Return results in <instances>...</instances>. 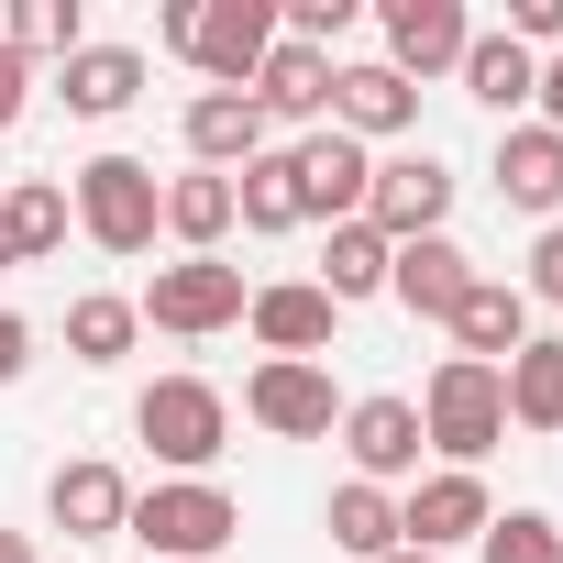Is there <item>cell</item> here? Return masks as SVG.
<instances>
[{
  "label": "cell",
  "mask_w": 563,
  "mask_h": 563,
  "mask_svg": "<svg viewBox=\"0 0 563 563\" xmlns=\"http://www.w3.org/2000/svg\"><path fill=\"white\" fill-rule=\"evenodd\" d=\"M420 442H431L453 475H475V464L508 442V387H497V365L442 354V365H431V387H420Z\"/></svg>",
  "instance_id": "cell-1"
},
{
  "label": "cell",
  "mask_w": 563,
  "mask_h": 563,
  "mask_svg": "<svg viewBox=\"0 0 563 563\" xmlns=\"http://www.w3.org/2000/svg\"><path fill=\"white\" fill-rule=\"evenodd\" d=\"M67 210L100 254H155V232H166V188H155L144 155H89L67 177Z\"/></svg>",
  "instance_id": "cell-2"
},
{
  "label": "cell",
  "mask_w": 563,
  "mask_h": 563,
  "mask_svg": "<svg viewBox=\"0 0 563 563\" xmlns=\"http://www.w3.org/2000/svg\"><path fill=\"white\" fill-rule=\"evenodd\" d=\"M133 442H155L166 475H210V464L232 453V398H221L210 376H155V387L133 398Z\"/></svg>",
  "instance_id": "cell-3"
},
{
  "label": "cell",
  "mask_w": 563,
  "mask_h": 563,
  "mask_svg": "<svg viewBox=\"0 0 563 563\" xmlns=\"http://www.w3.org/2000/svg\"><path fill=\"white\" fill-rule=\"evenodd\" d=\"M155 563H210V552H232L243 541V508L210 486V475H166V486H144L133 497V519H122Z\"/></svg>",
  "instance_id": "cell-4"
},
{
  "label": "cell",
  "mask_w": 563,
  "mask_h": 563,
  "mask_svg": "<svg viewBox=\"0 0 563 563\" xmlns=\"http://www.w3.org/2000/svg\"><path fill=\"white\" fill-rule=\"evenodd\" d=\"M133 310L155 332H177V343H210V332H232L254 310V288H243V265H221V254H177V265H155V288Z\"/></svg>",
  "instance_id": "cell-5"
},
{
  "label": "cell",
  "mask_w": 563,
  "mask_h": 563,
  "mask_svg": "<svg viewBox=\"0 0 563 563\" xmlns=\"http://www.w3.org/2000/svg\"><path fill=\"white\" fill-rule=\"evenodd\" d=\"M243 420L276 431V442H332V431H343L332 365H288V354H265V365L243 376Z\"/></svg>",
  "instance_id": "cell-6"
},
{
  "label": "cell",
  "mask_w": 563,
  "mask_h": 563,
  "mask_svg": "<svg viewBox=\"0 0 563 563\" xmlns=\"http://www.w3.org/2000/svg\"><path fill=\"white\" fill-rule=\"evenodd\" d=\"M343 453H354V486H420V398H398V387H376V398H343Z\"/></svg>",
  "instance_id": "cell-7"
},
{
  "label": "cell",
  "mask_w": 563,
  "mask_h": 563,
  "mask_svg": "<svg viewBox=\"0 0 563 563\" xmlns=\"http://www.w3.org/2000/svg\"><path fill=\"white\" fill-rule=\"evenodd\" d=\"M288 166H299V221H365V188H376V155L354 144V133H299L288 144Z\"/></svg>",
  "instance_id": "cell-8"
},
{
  "label": "cell",
  "mask_w": 563,
  "mask_h": 563,
  "mask_svg": "<svg viewBox=\"0 0 563 563\" xmlns=\"http://www.w3.org/2000/svg\"><path fill=\"white\" fill-rule=\"evenodd\" d=\"M486 519H497V497H486V475H420L409 497H398V541L409 552H453V541H486Z\"/></svg>",
  "instance_id": "cell-9"
},
{
  "label": "cell",
  "mask_w": 563,
  "mask_h": 563,
  "mask_svg": "<svg viewBox=\"0 0 563 563\" xmlns=\"http://www.w3.org/2000/svg\"><path fill=\"white\" fill-rule=\"evenodd\" d=\"M475 254L453 243V232H420V243H387V299L409 310V321H453V299L475 288Z\"/></svg>",
  "instance_id": "cell-10"
},
{
  "label": "cell",
  "mask_w": 563,
  "mask_h": 563,
  "mask_svg": "<svg viewBox=\"0 0 563 563\" xmlns=\"http://www.w3.org/2000/svg\"><path fill=\"white\" fill-rule=\"evenodd\" d=\"M265 45H276V0H199V45H188V67H199L210 89H254Z\"/></svg>",
  "instance_id": "cell-11"
},
{
  "label": "cell",
  "mask_w": 563,
  "mask_h": 563,
  "mask_svg": "<svg viewBox=\"0 0 563 563\" xmlns=\"http://www.w3.org/2000/svg\"><path fill=\"white\" fill-rule=\"evenodd\" d=\"M464 45H475L464 0H387V67H398L409 89L453 78V67H464Z\"/></svg>",
  "instance_id": "cell-12"
},
{
  "label": "cell",
  "mask_w": 563,
  "mask_h": 563,
  "mask_svg": "<svg viewBox=\"0 0 563 563\" xmlns=\"http://www.w3.org/2000/svg\"><path fill=\"white\" fill-rule=\"evenodd\" d=\"M442 210H453V166H442V155H387V166H376V188H365V221H376L387 243L442 232Z\"/></svg>",
  "instance_id": "cell-13"
},
{
  "label": "cell",
  "mask_w": 563,
  "mask_h": 563,
  "mask_svg": "<svg viewBox=\"0 0 563 563\" xmlns=\"http://www.w3.org/2000/svg\"><path fill=\"white\" fill-rule=\"evenodd\" d=\"M243 321H254V343H265V354H288V365H321V354H332V332H343V310L310 288V276H276V288H254V310H243Z\"/></svg>",
  "instance_id": "cell-14"
},
{
  "label": "cell",
  "mask_w": 563,
  "mask_h": 563,
  "mask_svg": "<svg viewBox=\"0 0 563 563\" xmlns=\"http://www.w3.org/2000/svg\"><path fill=\"white\" fill-rule=\"evenodd\" d=\"M45 519H56L67 541H122V519H133V486H122V464H100V453L56 464V475H45Z\"/></svg>",
  "instance_id": "cell-15"
},
{
  "label": "cell",
  "mask_w": 563,
  "mask_h": 563,
  "mask_svg": "<svg viewBox=\"0 0 563 563\" xmlns=\"http://www.w3.org/2000/svg\"><path fill=\"white\" fill-rule=\"evenodd\" d=\"M243 100H254L265 122H299V133H321V122H332V56H321V45H288V34H276Z\"/></svg>",
  "instance_id": "cell-16"
},
{
  "label": "cell",
  "mask_w": 563,
  "mask_h": 563,
  "mask_svg": "<svg viewBox=\"0 0 563 563\" xmlns=\"http://www.w3.org/2000/svg\"><path fill=\"white\" fill-rule=\"evenodd\" d=\"M420 122V89L387 67V56H365V67H332V133H354V144H387V133H409Z\"/></svg>",
  "instance_id": "cell-17"
},
{
  "label": "cell",
  "mask_w": 563,
  "mask_h": 563,
  "mask_svg": "<svg viewBox=\"0 0 563 563\" xmlns=\"http://www.w3.org/2000/svg\"><path fill=\"white\" fill-rule=\"evenodd\" d=\"M177 133H188V166H210V177H232V166L265 155V111H254L243 89H199V100L177 111Z\"/></svg>",
  "instance_id": "cell-18"
},
{
  "label": "cell",
  "mask_w": 563,
  "mask_h": 563,
  "mask_svg": "<svg viewBox=\"0 0 563 563\" xmlns=\"http://www.w3.org/2000/svg\"><path fill=\"white\" fill-rule=\"evenodd\" d=\"M486 177H497V199H508V210H530V221H563V133H541V122H508Z\"/></svg>",
  "instance_id": "cell-19"
},
{
  "label": "cell",
  "mask_w": 563,
  "mask_h": 563,
  "mask_svg": "<svg viewBox=\"0 0 563 563\" xmlns=\"http://www.w3.org/2000/svg\"><path fill=\"white\" fill-rule=\"evenodd\" d=\"M442 332H453V354H464V365H508V354L530 343V299L508 288V276H475V288L453 299V321H442Z\"/></svg>",
  "instance_id": "cell-20"
},
{
  "label": "cell",
  "mask_w": 563,
  "mask_h": 563,
  "mask_svg": "<svg viewBox=\"0 0 563 563\" xmlns=\"http://www.w3.org/2000/svg\"><path fill=\"white\" fill-rule=\"evenodd\" d=\"M56 100H67L78 122H122V111L144 100V56H133V45H78V56L56 67Z\"/></svg>",
  "instance_id": "cell-21"
},
{
  "label": "cell",
  "mask_w": 563,
  "mask_h": 563,
  "mask_svg": "<svg viewBox=\"0 0 563 563\" xmlns=\"http://www.w3.org/2000/svg\"><path fill=\"white\" fill-rule=\"evenodd\" d=\"M453 78H464V100H486L497 122H519V111H530V89H541V56H530V45H508V34H475Z\"/></svg>",
  "instance_id": "cell-22"
},
{
  "label": "cell",
  "mask_w": 563,
  "mask_h": 563,
  "mask_svg": "<svg viewBox=\"0 0 563 563\" xmlns=\"http://www.w3.org/2000/svg\"><path fill=\"white\" fill-rule=\"evenodd\" d=\"M310 288H321L332 310L387 299V232H376V221H332V243H321V276H310Z\"/></svg>",
  "instance_id": "cell-23"
},
{
  "label": "cell",
  "mask_w": 563,
  "mask_h": 563,
  "mask_svg": "<svg viewBox=\"0 0 563 563\" xmlns=\"http://www.w3.org/2000/svg\"><path fill=\"white\" fill-rule=\"evenodd\" d=\"M321 530H332V552H354V563H387L398 552V497L387 486H332V508H321Z\"/></svg>",
  "instance_id": "cell-24"
},
{
  "label": "cell",
  "mask_w": 563,
  "mask_h": 563,
  "mask_svg": "<svg viewBox=\"0 0 563 563\" xmlns=\"http://www.w3.org/2000/svg\"><path fill=\"white\" fill-rule=\"evenodd\" d=\"M497 387H508V431H563V343H519Z\"/></svg>",
  "instance_id": "cell-25"
},
{
  "label": "cell",
  "mask_w": 563,
  "mask_h": 563,
  "mask_svg": "<svg viewBox=\"0 0 563 563\" xmlns=\"http://www.w3.org/2000/svg\"><path fill=\"white\" fill-rule=\"evenodd\" d=\"M232 221L243 232H299V166H288V144H265L254 166H232Z\"/></svg>",
  "instance_id": "cell-26"
},
{
  "label": "cell",
  "mask_w": 563,
  "mask_h": 563,
  "mask_svg": "<svg viewBox=\"0 0 563 563\" xmlns=\"http://www.w3.org/2000/svg\"><path fill=\"white\" fill-rule=\"evenodd\" d=\"M67 221H78V210H67V188H56V177H12V188H0V232H12V254H23V265H45V254L67 243Z\"/></svg>",
  "instance_id": "cell-27"
},
{
  "label": "cell",
  "mask_w": 563,
  "mask_h": 563,
  "mask_svg": "<svg viewBox=\"0 0 563 563\" xmlns=\"http://www.w3.org/2000/svg\"><path fill=\"white\" fill-rule=\"evenodd\" d=\"M166 232H177L188 254H221V232H232V177H210V166L166 177Z\"/></svg>",
  "instance_id": "cell-28"
},
{
  "label": "cell",
  "mask_w": 563,
  "mask_h": 563,
  "mask_svg": "<svg viewBox=\"0 0 563 563\" xmlns=\"http://www.w3.org/2000/svg\"><path fill=\"white\" fill-rule=\"evenodd\" d=\"M0 45H12L23 67H34V56L67 67V56L89 45V12H78V0H12V12H0Z\"/></svg>",
  "instance_id": "cell-29"
},
{
  "label": "cell",
  "mask_w": 563,
  "mask_h": 563,
  "mask_svg": "<svg viewBox=\"0 0 563 563\" xmlns=\"http://www.w3.org/2000/svg\"><path fill=\"white\" fill-rule=\"evenodd\" d=\"M133 332H144V310H133V299H111V288L67 299V354H78V365H122V354H133Z\"/></svg>",
  "instance_id": "cell-30"
},
{
  "label": "cell",
  "mask_w": 563,
  "mask_h": 563,
  "mask_svg": "<svg viewBox=\"0 0 563 563\" xmlns=\"http://www.w3.org/2000/svg\"><path fill=\"white\" fill-rule=\"evenodd\" d=\"M486 563H563V530L541 508H508V519H486Z\"/></svg>",
  "instance_id": "cell-31"
},
{
  "label": "cell",
  "mask_w": 563,
  "mask_h": 563,
  "mask_svg": "<svg viewBox=\"0 0 563 563\" xmlns=\"http://www.w3.org/2000/svg\"><path fill=\"white\" fill-rule=\"evenodd\" d=\"M519 299L563 310V221H541V243H530V276H519Z\"/></svg>",
  "instance_id": "cell-32"
},
{
  "label": "cell",
  "mask_w": 563,
  "mask_h": 563,
  "mask_svg": "<svg viewBox=\"0 0 563 563\" xmlns=\"http://www.w3.org/2000/svg\"><path fill=\"white\" fill-rule=\"evenodd\" d=\"M508 45H552L563 56V0H508V23H497Z\"/></svg>",
  "instance_id": "cell-33"
},
{
  "label": "cell",
  "mask_w": 563,
  "mask_h": 563,
  "mask_svg": "<svg viewBox=\"0 0 563 563\" xmlns=\"http://www.w3.org/2000/svg\"><path fill=\"white\" fill-rule=\"evenodd\" d=\"M23 100H34V67H23L12 45H0V133H12V122H23Z\"/></svg>",
  "instance_id": "cell-34"
},
{
  "label": "cell",
  "mask_w": 563,
  "mask_h": 563,
  "mask_svg": "<svg viewBox=\"0 0 563 563\" xmlns=\"http://www.w3.org/2000/svg\"><path fill=\"white\" fill-rule=\"evenodd\" d=\"M23 365H34V321H23V310H0V387H12Z\"/></svg>",
  "instance_id": "cell-35"
},
{
  "label": "cell",
  "mask_w": 563,
  "mask_h": 563,
  "mask_svg": "<svg viewBox=\"0 0 563 563\" xmlns=\"http://www.w3.org/2000/svg\"><path fill=\"white\" fill-rule=\"evenodd\" d=\"M155 45H166V56L199 45V0H166V12H155Z\"/></svg>",
  "instance_id": "cell-36"
},
{
  "label": "cell",
  "mask_w": 563,
  "mask_h": 563,
  "mask_svg": "<svg viewBox=\"0 0 563 563\" xmlns=\"http://www.w3.org/2000/svg\"><path fill=\"white\" fill-rule=\"evenodd\" d=\"M530 100H541V133H563V56H541V89Z\"/></svg>",
  "instance_id": "cell-37"
},
{
  "label": "cell",
  "mask_w": 563,
  "mask_h": 563,
  "mask_svg": "<svg viewBox=\"0 0 563 563\" xmlns=\"http://www.w3.org/2000/svg\"><path fill=\"white\" fill-rule=\"evenodd\" d=\"M0 563H45V552H34V530H0Z\"/></svg>",
  "instance_id": "cell-38"
},
{
  "label": "cell",
  "mask_w": 563,
  "mask_h": 563,
  "mask_svg": "<svg viewBox=\"0 0 563 563\" xmlns=\"http://www.w3.org/2000/svg\"><path fill=\"white\" fill-rule=\"evenodd\" d=\"M387 563H442V552H409V541H398V552H387Z\"/></svg>",
  "instance_id": "cell-39"
},
{
  "label": "cell",
  "mask_w": 563,
  "mask_h": 563,
  "mask_svg": "<svg viewBox=\"0 0 563 563\" xmlns=\"http://www.w3.org/2000/svg\"><path fill=\"white\" fill-rule=\"evenodd\" d=\"M12 265H23V254H12V232H0V276H12Z\"/></svg>",
  "instance_id": "cell-40"
}]
</instances>
